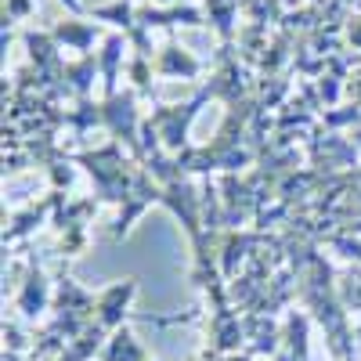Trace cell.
Listing matches in <instances>:
<instances>
[{"instance_id":"obj_1","label":"cell","mask_w":361,"mask_h":361,"mask_svg":"<svg viewBox=\"0 0 361 361\" xmlns=\"http://www.w3.org/2000/svg\"><path fill=\"white\" fill-rule=\"evenodd\" d=\"M206 98H214V94H209V87L202 90V94H195L192 102H185V105L156 109V112H152V123H156V130H159L163 148H170V152H180V148L188 145V123L199 116V105H202Z\"/></svg>"},{"instance_id":"obj_2","label":"cell","mask_w":361,"mask_h":361,"mask_svg":"<svg viewBox=\"0 0 361 361\" xmlns=\"http://www.w3.org/2000/svg\"><path fill=\"white\" fill-rule=\"evenodd\" d=\"M102 119L109 123L112 137L116 141H127L134 148V156H141V148H137V134H141V123L145 119H137V109H134V90H123V94H112L105 98L102 105Z\"/></svg>"},{"instance_id":"obj_3","label":"cell","mask_w":361,"mask_h":361,"mask_svg":"<svg viewBox=\"0 0 361 361\" xmlns=\"http://www.w3.org/2000/svg\"><path fill=\"white\" fill-rule=\"evenodd\" d=\"M134 279H127V282H119V286H109L102 296H98V325L105 329V333H116L119 325H123V318H127V304H130V296H134Z\"/></svg>"},{"instance_id":"obj_4","label":"cell","mask_w":361,"mask_h":361,"mask_svg":"<svg viewBox=\"0 0 361 361\" xmlns=\"http://www.w3.org/2000/svg\"><path fill=\"white\" fill-rule=\"evenodd\" d=\"M156 73L159 76H180V80H195L202 73V62L185 51V47H177V44H166L159 54H156Z\"/></svg>"},{"instance_id":"obj_5","label":"cell","mask_w":361,"mask_h":361,"mask_svg":"<svg viewBox=\"0 0 361 361\" xmlns=\"http://www.w3.org/2000/svg\"><path fill=\"white\" fill-rule=\"evenodd\" d=\"M137 25L141 29H156V25H202V11L192 4H173V8H137Z\"/></svg>"},{"instance_id":"obj_6","label":"cell","mask_w":361,"mask_h":361,"mask_svg":"<svg viewBox=\"0 0 361 361\" xmlns=\"http://www.w3.org/2000/svg\"><path fill=\"white\" fill-rule=\"evenodd\" d=\"M98 33H102V29H98L94 22H58V25H51L54 44H58V47L66 44V47H73V51H80V54H90Z\"/></svg>"},{"instance_id":"obj_7","label":"cell","mask_w":361,"mask_h":361,"mask_svg":"<svg viewBox=\"0 0 361 361\" xmlns=\"http://www.w3.org/2000/svg\"><path fill=\"white\" fill-rule=\"evenodd\" d=\"M123 51H127V37L112 33L98 54V66H102V80H105V98L119 94L116 90V76H119V62H123Z\"/></svg>"},{"instance_id":"obj_8","label":"cell","mask_w":361,"mask_h":361,"mask_svg":"<svg viewBox=\"0 0 361 361\" xmlns=\"http://www.w3.org/2000/svg\"><path fill=\"white\" fill-rule=\"evenodd\" d=\"M102 361H148V357H145L141 343L130 336V329L119 325L112 333V340H109V347L102 350Z\"/></svg>"},{"instance_id":"obj_9","label":"cell","mask_w":361,"mask_h":361,"mask_svg":"<svg viewBox=\"0 0 361 361\" xmlns=\"http://www.w3.org/2000/svg\"><path fill=\"white\" fill-rule=\"evenodd\" d=\"M44 307H47V282H44L40 271H29V279H25V286H22V296H18V311H22L25 318H33V314H40Z\"/></svg>"},{"instance_id":"obj_10","label":"cell","mask_w":361,"mask_h":361,"mask_svg":"<svg viewBox=\"0 0 361 361\" xmlns=\"http://www.w3.org/2000/svg\"><path fill=\"white\" fill-rule=\"evenodd\" d=\"M94 73H98V62H94L90 54H80V62L62 66V76L69 80V87L76 90L80 98H87V94H90V87H94Z\"/></svg>"},{"instance_id":"obj_11","label":"cell","mask_w":361,"mask_h":361,"mask_svg":"<svg viewBox=\"0 0 361 361\" xmlns=\"http://www.w3.org/2000/svg\"><path fill=\"white\" fill-rule=\"evenodd\" d=\"M90 18L123 25V29H134L137 25V11H134L130 0H112V4H105V8H94V11H90Z\"/></svg>"},{"instance_id":"obj_12","label":"cell","mask_w":361,"mask_h":361,"mask_svg":"<svg viewBox=\"0 0 361 361\" xmlns=\"http://www.w3.org/2000/svg\"><path fill=\"white\" fill-rule=\"evenodd\" d=\"M235 8H238V0H206V18L217 25V33H221L224 40H231Z\"/></svg>"},{"instance_id":"obj_13","label":"cell","mask_w":361,"mask_h":361,"mask_svg":"<svg viewBox=\"0 0 361 361\" xmlns=\"http://www.w3.org/2000/svg\"><path fill=\"white\" fill-rule=\"evenodd\" d=\"M130 76H134L137 94H148V90H152V66H148L145 54H134L130 58Z\"/></svg>"},{"instance_id":"obj_14","label":"cell","mask_w":361,"mask_h":361,"mask_svg":"<svg viewBox=\"0 0 361 361\" xmlns=\"http://www.w3.org/2000/svg\"><path fill=\"white\" fill-rule=\"evenodd\" d=\"M33 15V0H4V22H22Z\"/></svg>"},{"instance_id":"obj_15","label":"cell","mask_w":361,"mask_h":361,"mask_svg":"<svg viewBox=\"0 0 361 361\" xmlns=\"http://www.w3.org/2000/svg\"><path fill=\"white\" fill-rule=\"evenodd\" d=\"M62 4H66L73 15H83V4H80V0H62Z\"/></svg>"},{"instance_id":"obj_16","label":"cell","mask_w":361,"mask_h":361,"mask_svg":"<svg viewBox=\"0 0 361 361\" xmlns=\"http://www.w3.org/2000/svg\"><path fill=\"white\" fill-rule=\"evenodd\" d=\"M159 4H170L173 8V4H180V0H159Z\"/></svg>"},{"instance_id":"obj_17","label":"cell","mask_w":361,"mask_h":361,"mask_svg":"<svg viewBox=\"0 0 361 361\" xmlns=\"http://www.w3.org/2000/svg\"><path fill=\"white\" fill-rule=\"evenodd\" d=\"M130 4H141V0H130Z\"/></svg>"}]
</instances>
